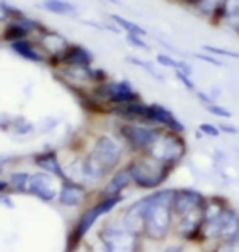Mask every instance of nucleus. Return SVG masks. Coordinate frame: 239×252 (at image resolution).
Listing matches in <instances>:
<instances>
[{
	"mask_svg": "<svg viewBox=\"0 0 239 252\" xmlns=\"http://www.w3.org/2000/svg\"><path fill=\"white\" fill-rule=\"evenodd\" d=\"M202 51H205L208 54H213L216 58H228V59H239V51H233V49L228 48H218V46H211V44H203Z\"/></svg>",
	"mask_w": 239,
	"mask_h": 252,
	"instance_id": "27",
	"label": "nucleus"
},
{
	"mask_svg": "<svg viewBox=\"0 0 239 252\" xmlns=\"http://www.w3.org/2000/svg\"><path fill=\"white\" fill-rule=\"evenodd\" d=\"M151 113H149V122L151 125L159 126L162 129L167 131H175V133H185V126L182 122L171 112L169 108H166L164 105L159 103H149Z\"/></svg>",
	"mask_w": 239,
	"mask_h": 252,
	"instance_id": "15",
	"label": "nucleus"
},
{
	"mask_svg": "<svg viewBox=\"0 0 239 252\" xmlns=\"http://www.w3.org/2000/svg\"><path fill=\"white\" fill-rule=\"evenodd\" d=\"M99 236L105 252H138L139 234L130 231L123 223H106Z\"/></svg>",
	"mask_w": 239,
	"mask_h": 252,
	"instance_id": "6",
	"label": "nucleus"
},
{
	"mask_svg": "<svg viewBox=\"0 0 239 252\" xmlns=\"http://www.w3.org/2000/svg\"><path fill=\"white\" fill-rule=\"evenodd\" d=\"M36 129V126H34L30 120H27L25 117H13V123H12V133L17 134V136H27L30 133H33V131Z\"/></svg>",
	"mask_w": 239,
	"mask_h": 252,
	"instance_id": "25",
	"label": "nucleus"
},
{
	"mask_svg": "<svg viewBox=\"0 0 239 252\" xmlns=\"http://www.w3.org/2000/svg\"><path fill=\"white\" fill-rule=\"evenodd\" d=\"M230 243H233V244L239 246V228H238V231H236V233L233 234V238L230 239Z\"/></svg>",
	"mask_w": 239,
	"mask_h": 252,
	"instance_id": "41",
	"label": "nucleus"
},
{
	"mask_svg": "<svg viewBox=\"0 0 239 252\" xmlns=\"http://www.w3.org/2000/svg\"><path fill=\"white\" fill-rule=\"evenodd\" d=\"M30 179H32V174L28 172H13L10 175V182L8 185H12L15 190L23 191V193H28V187H30Z\"/></svg>",
	"mask_w": 239,
	"mask_h": 252,
	"instance_id": "26",
	"label": "nucleus"
},
{
	"mask_svg": "<svg viewBox=\"0 0 239 252\" xmlns=\"http://www.w3.org/2000/svg\"><path fill=\"white\" fill-rule=\"evenodd\" d=\"M126 63L133 64V65H136V67L146 70V72L149 74L152 79L159 80V82H166V75L156 69V64L152 61H147V59H141V58H136V56H126Z\"/></svg>",
	"mask_w": 239,
	"mask_h": 252,
	"instance_id": "24",
	"label": "nucleus"
},
{
	"mask_svg": "<svg viewBox=\"0 0 239 252\" xmlns=\"http://www.w3.org/2000/svg\"><path fill=\"white\" fill-rule=\"evenodd\" d=\"M110 20L121 30V32L126 33V34H138V36H144V38L147 36L146 28H143L141 25L133 22V20H128L126 17H123V15L110 13Z\"/></svg>",
	"mask_w": 239,
	"mask_h": 252,
	"instance_id": "23",
	"label": "nucleus"
},
{
	"mask_svg": "<svg viewBox=\"0 0 239 252\" xmlns=\"http://www.w3.org/2000/svg\"><path fill=\"white\" fill-rule=\"evenodd\" d=\"M218 128H220V133H226V134H238L239 133V129L236 126H233L230 123H220Z\"/></svg>",
	"mask_w": 239,
	"mask_h": 252,
	"instance_id": "37",
	"label": "nucleus"
},
{
	"mask_svg": "<svg viewBox=\"0 0 239 252\" xmlns=\"http://www.w3.org/2000/svg\"><path fill=\"white\" fill-rule=\"evenodd\" d=\"M33 160L43 172H48L51 175H54L56 179H61V182L68 179L66 177V172H64V165L61 164L56 151H43V153H36L33 156Z\"/></svg>",
	"mask_w": 239,
	"mask_h": 252,
	"instance_id": "17",
	"label": "nucleus"
},
{
	"mask_svg": "<svg viewBox=\"0 0 239 252\" xmlns=\"http://www.w3.org/2000/svg\"><path fill=\"white\" fill-rule=\"evenodd\" d=\"M172 196L174 190H159L149 193L151 203L144 218L143 234L151 241H162L171 233L172 228Z\"/></svg>",
	"mask_w": 239,
	"mask_h": 252,
	"instance_id": "1",
	"label": "nucleus"
},
{
	"mask_svg": "<svg viewBox=\"0 0 239 252\" xmlns=\"http://www.w3.org/2000/svg\"><path fill=\"white\" fill-rule=\"evenodd\" d=\"M80 23L85 25V27H90V28H95V30H105V25H100L97 23L95 20L92 22V20H80Z\"/></svg>",
	"mask_w": 239,
	"mask_h": 252,
	"instance_id": "38",
	"label": "nucleus"
},
{
	"mask_svg": "<svg viewBox=\"0 0 239 252\" xmlns=\"http://www.w3.org/2000/svg\"><path fill=\"white\" fill-rule=\"evenodd\" d=\"M205 203V196H203L198 190L193 189H180L174 190V196H172V213L174 218H180L192 210L198 208Z\"/></svg>",
	"mask_w": 239,
	"mask_h": 252,
	"instance_id": "10",
	"label": "nucleus"
},
{
	"mask_svg": "<svg viewBox=\"0 0 239 252\" xmlns=\"http://www.w3.org/2000/svg\"><path fill=\"white\" fill-rule=\"evenodd\" d=\"M90 94L97 102L113 107V105H123L130 102L143 100L135 85L126 79L121 80H106V82L97 84L90 87Z\"/></svg>",
	"mask_w": 239,
	"mask_h": 252,
	"instance_id": "4",
	"label": "nucleus"
},
{
	"mask_svg": "<svg viewBox=\"0 0 239 252\" xmlns=\"http://www.w3.org/2000/svg\"><path fill=\"white\" fill-rule=\"evenodd\" d=\"M195 95H197V98L200 100L203 105H205V107H208V105H211V103H216V100L213 98L208 92H202V90H197Z\"/></svg>",
	"mask_w": 239,
	"mask_h": 252,
	"instance_id": "36",
	"label": "nucleus"
},
{
	"mask_svg": "<svg viewBox=\"0 0 239 252\" xmlns=\"http://www.w3.org/2000/svg\"><path fill=\"white\" fill-rule=\"evenodd\" d=\"M203 203L198 208L192 210L190 213H187L180 218H177V234L184 239H197L198 236H202L203 228Z\"/></svg>",
	"mask_w": 239,
	"mask_h": 252,
	"instance_id": "14",
	"label": "nucleus"
},
{
	"mask_svg": "<svg viewBox=\"0 0 239 252\" xmlns=\"http://www.w3.org/2000/svg\"><path fill=\"white\" fill-rule=\"evenodd\" d=\"M125 39L131 48L141 49V51H151L149 43L146 41L144 36H138V34H125Z\"/></svg>",
	"mask_w": 239,
	"mask_h": 252,
	"instance_id": "28",
	"label": "nucleus"
},
{
	"mask_svg": "<svg viewBox=\"0 0 239 252\" xmlns=\"http://www.w3.org/2000/svg\"><path fill=\"white\" fill-rule=\"evenodd\" d=\"M208 112H210L211 115H215V117H220V118H225V120H230L233 118V113L231 110L225 108L223 105H218V103H211L208 105V107H205Z\"/></svg>",
	"mask_w": 239,
	"mask_h": 252,
	"instance_id": "31",
	"label": "nucleus"
},
{
	"mask_svg": "<svg viewBox=\"0 0 239 252\" xmlns=\"http://www.w3.org/2000/svg\"><path fill=\"white\" fill-rule=\"evenodd\" d=\"M59 203L64 206H77L85 198V189L80 184L74 182L70 179H66L61 182V189L58 193Z\"/></svg>",
	"mask_w": 239,
	"mask_h": 252,
	"instance_id": "18",
	"label": "nucleus"
},
{
	"mask_svg": "<svg viewBox=\"0 0 239 252\" xmlns=\"http://www.w3.org/2000/svg\"><path fill=\"white\" fill-rule=\"evenodd\" d=\"M174 75H175V79L179 80L187 90H189V92H193V94L197 92V85H195V82H193L192 75H187L184 72H180V70H174Z\"/></svg>",
	"mask_w": 239,
	"mask_h": 252,
	"instance_id": "30",
	"label": "nucleus"
},
{
	"mask_svg": "<svg viewBox=\"0 0 239 252\" xmlns=\"http://www.w3.org/2000/svg\"><path fill=\"white\" fill-rule=\"evenodd\" d=\"M120 201H121V196L105 198V200L99 201L97 205L90 206L89 210H85L84 213H82V216H80L77 226H75L72 236L69 238V249H68V252H74V249L77 248V244L80 243V239H82L84 236L89 233V229L97 223V220H99L102 215L110 213V211L113 210L115 206L120 203Z\"/></svg>",
	"mask_w": 239,
	"mask_h": 252,
	"instance_id": "7",
	"label": "nucleus"
},
{
	"mask_svg": "<svg viewBox=\"0 0 239 252\" xmlns=\"http://www.w3.org/2000/svg\"><path fill=\"white\" fill-rule=\"evenodd\" d=\"M39 5L43 10L53 15H59V17H74L79 13V7L70 0H41Z\"/></svg>",
	"mask_w": 239,
	"mask_h": 252,
	"instance_id": "22",
	"label": "nucleus"
},
{
	"mask_svg": "<svg viewBox=\"0 0 239 252\" xmlns=\"http://www.w3.org/2000/svg\"><path fill=\"white\" fill-rule=\"evenodd\" d=\"M156 63L162 65V67H169V69H177L179 67V59L171 56V54H164V53H159L156 56Z\"/></svg>",
	"mask_w": 239,
	"mask_h": 252,
	"instance_id": "29",
	"label": "nucleus"
},
{
	"mask_svg": "<svg viewBox=\"0 0 239 252\" xmlns=\"http://www.w3.org/2000/svg\"><path fill=\"white\" fill-rule=\"evenodd\" d=\"M110 170L95 158L92 153H89L85 156V159L82 160V177L87 180H102L108 175Z\"/></svg>",
	"mask_w": 239,
	"mask_h": 252,
	"instance_id": "21",
	"label": "nucleus"
},
{
	"mask_svg": "<svg viewBox=\"0 0 239 252\" xmlns=\"http://www.w3.org/2000/svg\"><path fill=\"white\" fill-rule=\"evenodd\" d=\"M198 131H202L203 136H210V138H218V136L221 134L218 125H213V123H202L198 126Z\"/></svg>",
	"mask_w": 239,
	"mask_h": 252,
	"instance_id": "33",
	"label": "nucleus"
},
{
	"mask_svg": "<svg viewBox=\"0 0 239 252\" xmlns=\"http://www.w3.org/2000/svg\"><path fill=\"white\" fill-rule=\"evenodd\" d=\"M12 123H13V115L0 113V131L2 133H8L12 129Z\"/></svg>",
	"mask_w": 239,
	"mask_h": 252,
	"instance_id": "34",
	"label": "nucleus"
},
{
	"mask_svg": "<svg viewBox=\"0 0 239 252\" xmlns=\"http://www.w3.org/2000/svg\"><path fill=\"white\" fill-rule=\"evenodd\" d=\"M94 53L87 46L80 43H70L66 48V51L56 59L53 69L59 67V65H94Z\"/></svg>",
	"mask_w": 239,
	"mask_h": 252,
	"instance_id": "12",
	"label": "nucleus"
},
{
	"mask_svg": "<svg viewBox=\"0 0 239 252\" xmlns=\"http://www.w3.org/2000/svg\"><path fill=\"white\" fill-rule=\"evenodd\" d=\"M151 198L149 195L143 196L138 201H135L133 205L126 210L125 218H123V224L128 228L130 231H133L136 234H141L144 229V218L147 213V208H149Z\"/></svg>",
	"mask_w": 239,
	"mask_h": 252,
	"instance_id": "16",
	"label": "nucleus"
},
{
	"mask_svg": "<svg viewBox=\"0 0 239 252\" xmlns=\"http://www.w3.org/2000/svg\"><path fill=\"white\" fill-rule=\"evenodd\" d=\"M2 46H3V43H2V39H0V53H2Z\"/></svg>",
	"mask_w": 239,
	"mask_h": 252,
	"instance_id": "44",
	"label": "nucleus"
},
{
	"mask_svg": "<svg viewBox=\"0 0 239 252\" xmlns=\"http://www.w3.org/2000/svg\"><path fill=\"white\" fill-rule=\"evenodd\" d=\"M131 182H133V180H131L126 167L116 170V172L113 174V177L110 179V182L103 187V191H102V200L113 198V196H121L120 193L126 187H130Z\"/></svg>",
	"mask_w": 239,
	"mask_h": 252,
	"instance_id": "20",
	"label": "nucleus"
},
{
	"mask_svg": "<svg viewBox=\"0 0 239 252\" xmlns=\"http://www.w3.org/2000/svg\"><path fill=\"white\" fill-rule=\"evenodd\" d=\"M208 94H210V95H211V97H213V98H215V100H216L218 97H220L221 90H220V89H218V85H215V87H211V89H210V92H208Z\"/></svg>",
	"mask_w": 239,
	"mask_h": 252,
	"instance_id": "39",
	"label": "nucleus"
},
{
	"mask_svg": "<svg viewBox=\"0 0 239 252\" xmlns=\"http://www.w3.org/2000/svg\"><path fill=\"white\" fill-rule=\"evenodd\" d=\"M7 46H8L10 51L15 54V56L22 58L23 61L33 63V64H48V61H49L46 53L39 48V44L34 41L33 38L13 41V43L7 44Z\"/></svg>",
	"mask_w": 239,
	"mask_h": 252,
	"instance_id": "11",
	"label": "nucleus"
},
{
	"mask_svg": "<svg viewBox=\"0 0 239 252\" xmlns=\"http://www.w3.org/2000/svg\"><path fill=\"white\" fill-rule=\"evenodd\" d=\"M90 153H92L106 169L113 170L116 165L120 164L121 156H123V149H121L120 143L113 136L100 134V136H97V139L94 141V148Z\"/></svg>",
	"mask_w": 239,
	"mask_h": 252,
	"instance_id": "8",
	"label": "nucleus"
},
{
	"mask_svg": "<svg viewBox=\"0 0 239 252\" xmlns=\"http://www.w3.org/2000/svg\"><path fill=\"white\" fill-rule=\"evenodd\" d=\"M193 56H195L197 59H200V61H203V63L215 65V67H223V65H225V63L220 61V58L213 56V54H208V53H205V51H202V53H195V54H193Z\"/></svg>",
	"mask_w": 239,
	"mask_h": 252,
	"instance_id": "32",
	"label": "nucleus"
},
{
	"mask_svg": "<svg viewBox=\"0 0 239 252\" xmlns=\"http://www.w3.org/2000/svg\"><path fill=\"white\" fill-rule=\"evenodd\" d=\"M131 180L135 185L144 190H156L166 182L171 172L174 170V165L162 164L159 160L151 159L149 156L139 154L126 164Z\"/></svg>",
	"mask_w": 239,
	"mask_h": 252,
	"instance_id": "2",
	"label": "nucleus"
},
{
	"mask_svg": "<svg viewBox=\"0 0 239 252\" xmlns=\"http://www.w3.org/2000/svg\"><path fill=\"white\" fill-rule=\"evenodd\" d=\"M144 154L162 164H169L175 167L187 156V141L182 133L164 129Z\"/></svg>",
	"mask_w": 239,
	"mask_h": 252,
	"instance_id": "3",
	"label": "nucleus"
},
{
	"mask_svg": "<svg viewBox=\"0 0 239 252\" xmlns=\"http://www.w3.org/2000/svg\"><path fill=\"white\" fill-rule=\"evenodd\" d=\"M166 252H184V248L182 246H171V248H167Z\"/></svg>",
	"mask_w": 239,
	"mask_h": 252,
	"instance_id": "40",
	"label": "nucleus"
},
{
	"mask_svg": "<svg viewBox=\"0 0 239 252\" xmlns=\"http://www.w3.org/2000/svg\"><path fill=\"white\" fill-rule=\"evenodd\" d=\"M7 189H8V182H5V180L0 179V193H3Z\"/></svg>",
	"mask_w": 239,
	"mask_h": 252,
	"instance_id": "42",
	"label": "nucleus"
},
{
	"mask_svg": "<svg viewBox=\"0 0 239 252\" xmlns=\"http://www.w3.org/2000/svg\"><path fill=\"white\" fill-rule=\"evenodd\" d=\"M100 2H103V3H110V5H121L120 0H100Z\"/></svg>",
	"mask_w": 239,
	"mask_h": 252,
	"instance_id": "43",
	"label": "nucleus"
},
{
	"mask_svg": "<svg viewBox=\"0 0 239 252\" xmlns=\"http://www.w3.org/2000/svg\"><path fill=\"white\" fill-rule=\"evenodd\" d=\"M213 252H239V246L230 243V241H225V243L218 244Z\"/></svg>",
	"mask_w": 239,
	"mask_h": 252,
	"instance_id": "35",
	"label": "nucleus"
},
{
	"mask_svg": "<svg viewBox=\"0 0 239 252\" xmlns=\"http://www.w3.org/2000/svg\"><path fill=\"white\" fill-rule=\"evenodd\" d=\"M27 38H33V34L20 20L12 18L3 25H0V39H2V43L10 44L13 41H20V39Z\"/></svg>",
	"mask_w": 239,
	"mask_h": 252,
	"instance_id": "19",
	"label": "nucleus"
},
{
	"mask_svg": "<svg viewBox=\"0 0 239 252\" xmlns=\"http://www.w3.org/2000/svg\"><path fill=\"white\" fill-rule=\"evenodd\" d=\"M162 131L164 129L154 125L131 123V122H121V120L116 125V134L120 136L121 141L131 151H135L138 154H144L149 149V146L159 138Z\"/></svg>",
	"mask_w": 239,
	"mask_h": 252,
	"instance_id": "5",
	"label": "nucleus"
},
{
	"mask_svg": "<svg viewBox=\"0 0 239 252\" xmlns=\"http://www.w3.org/2000/svg\"><path fill=\"white\" fill-rule=\"evenodd\" d=\"M33 39L39 44V48L46 53V56L49 58L48 65H51V67L54 65L56 59H58L61 54L66 51V48L70 44V41L63 33L56 32V30L48 28V27L34 34Z\"/></svg>",
	"mask_w": 239,
	"mask_h": 252,
	"instance_id": "9",
	"label": "nucleus"
},
{
	"mask_svg": "<svg viewBox=\"0 0 239 252\" xmlns=\"http://www.w3.org/2000/svg\"><path fill=\"white\" fill-rule=\"evenodd\" d=\"M28 193H32L38 198H41L44 201H51L56 198V195L59 193L58 185H56V177L48 172H36L32 174L30 179V187Z\"/></svg>",
	"mask_w": 239,
	"mask_h": 252,
	"instance_id": "13",
	"label": "nucleus"
}]
</instances>
